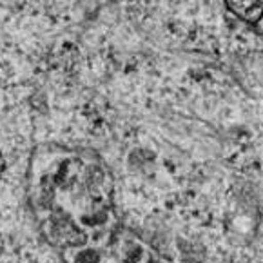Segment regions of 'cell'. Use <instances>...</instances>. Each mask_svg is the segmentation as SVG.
<instances>
[{"instance_id": "1", "label": "cell", "mask_w": 263, "mask_h": 263, "mask_svg": "<svg viewBox=\"0 0 263 263\" xmlns=\"http://www.w3.org/2000/svg\"><path fill=\"white\" fill-rule=\"evenodd\" d=\"M0 263H60L33 227L13 169L0 173Z\"/></svg>"}, {"instance_id": "2", "label": "cell", "mask_w": 263, "mask_h": 263, "mask_svg": "<svg viewBox=\"0 0 263 263\" xmlns=\"http://www.w3.org/2000/svg\"><path fill=\"white\" fill-rule=\"evenodd\" d=\"M234 15L245 20H259L263 16V0H225Z\"/></svg>"}, {"instance_id": "3", "label": "cell", "mask_w": 263, "mask_h": 263, "mask_svg": "<svg viewBox=\"0 0 263 263\" xmlns=\"http://www.w3.org/2000/svg\"><path fill=\"white\" fill-rule=\"evenodd\" d=\"M98 261H100V258H98V252L95 251H82L77 256V263H98Z\"/></svg>"}]
</instances>
